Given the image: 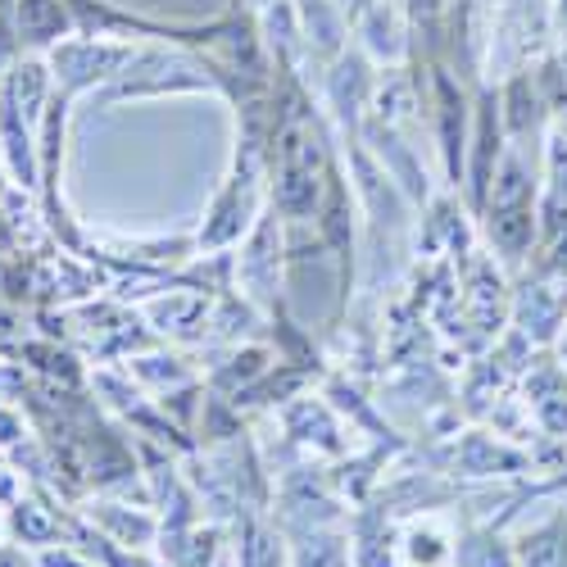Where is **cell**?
<instances>
[{
    "instance_id": "2",
    "label": "cell",
    "mask_w": 567,
    "mask_h": 567,
    "mask_svg": "<svg viewBox=\"0 0 567 567\" xmlns=\"http://www.w3.org/2000/svg\"><path fill=\"white\" fill-rule=\"evenodd\" d=\"M14 28L23 51H55L73 28V14L64 0H14Z\"/></svg>"
},
{
    "instance_id": "5",
    "label": "cell",
    "mask_w": 567,
    "mask_h": 567,
    "mask_svg": "<svg viewBox=\"0 0 567 567\" xmlns=\"http://www.w3.org/2000/svg\"><path fill=\"white\" fill-rule=\"evenodd\" d=\"M0 567H41V558H32L23 545H6V540H0Z\"/></svg>"
},
{
    "instance_id": "6",
    "label": "cell",
    "mask_w": 567,
    "mask_h": 567,
    "mask_svg": "<svg viewBox=\"0 0 567 567\" xmlns=\"http://www.w3.org/2000/svg\"><path fill=\"white\" fill-rule=\"evenodd\" d=\"M337 6H354V0H337Z\"/></svg>"
},
{
    "instance_id": "4",
    "label": "cell",
    "mask_w": 567,
    "mask_h": 567,
    "mask_svg": "<svg viewBox=\"0 0 567 567\" xmlns=\"http://www.w3.org/2000/svg\"><path fill=\"white\" fill-rule=\"evenodd\" d=\"M10 532H14L23 545H45V540L55 536V527L37 513V504H14V513H10Z\"/></svg>"
},
{
    "instance_id": "1",
    "label": "cell",
    "mask_w": 567,
    "mask_h": 567,
    "mask_svg": "<svg viewBox=\"0 0 567 567\" xmlns=\"http://www.w3.org/2000/svg\"><path fill=\"white\" fill-rule=\"evenodd\" d=\"M127 64H132V45L101 41V37H73V41L64 37L51 51V78L64 96H78V91L96 82H114Z\"/></svg>"
},
{
    "instance_id": "3",
    "label": "cell",
    "mask_w": 567,
    "mask_h": 567,
    "mask_svg": "<svg viewBox=\"0 0 567 567\" xmlns=\"http://www.w3.org/2000/svg\"><path fill=\"white\" fill-rule=\"evenodd\" d=\"M517 567H567V508L513 545Z\"/></svg>"
}]
</instances>
